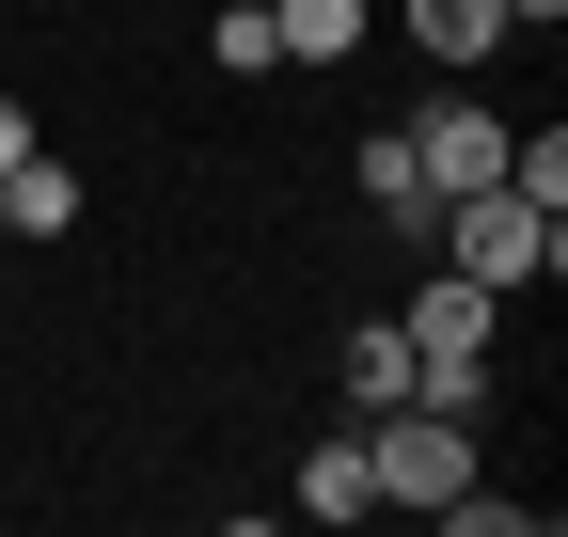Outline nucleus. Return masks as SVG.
<instances>
[{
  "label": "nucleus",
  "instance_id": "f257e3e1",
  "mask_svg": "<svg viewBox=\"0 0 568 537\" xmlns=\"http://www.w3.org/2000/svg\"><path fill=\"white\" fill-rule=\"evenodd\" d=\"M426 237H443V268H474L489 301H521V285H552V268H568V206H521L506 174H489V190H458Z\"/></svg>",
  "mask_w": 568,
  "mask_h": 537
},
{
  "label": "nucleus",
  "instance_id": "f03ea898",
  "mask_svg": "<svg viewBox=\"0 0 568 537\" xmlns=\"http://www.w3.org/2000/svg\"><path fill=\"white\" fill-rule=\"evenodd\" d=\"M364 475H379V506H443V490H474V427L458 412H426V395H395V412H364Z\"/></svg>",
  "mask_w": 568,
  "mask_h": 537
},
{
  "label": "nucleus",
  "instance_id": "7ed1b4c3",
  "mask_svg": "<svg viewBox=\"0 0 568 537\" xmlns=\"http://www.w3.org/2000/svg\"><path fill=\"white\" fill-rule=\"evenodd\" d=\"M410 174H426V206L489 190V174H506V111H426V126H410Z\"/></svg>",
  "mask_w": 568,
  "mask_h": 537
},
{
  "label": "nucleus",
  "instance_id": "20e7f679",
  "mask_svg": "<svg viewBox=\"0 0 568 537\" xmlns=\"http://www.w3.org/2000/svg\"><path fill=\"white\" fill-rule=\"evenodd\" d=\"M489 316H506V301H489L474 268H426V301H410L395 332H410V364H458V348H489Z\"/></svg>",
  "mask_w": 568,
  "mask_h": 537
},
{
  "label": "nucleus",
  "instance_id": "39448f33",
  "mask_svg": "<svg viewBox=\"0 0 568 537\" xmlns=\"http://www.w3.org/2000/svg\"><path fill=\"white\" fill-rule=\"evenodd\" d=\"M379 506V475H364V427H332L316 458H301V521H364Z\"/></svg>",
  "mask_w": 568,
  "mask_h": 537
},
{
  "label": "nucleus",
  "instance_id": "423d86ee",
  "mask_svg": "<svg viewBox=\"0 0 568 537\" xmlns=\"http://www.w3.org/2000/svg\"><path fill=\"white\" fill-rule=\"evenodd\" d=\"M410 48L426 63H489L506 48V0H410Z\"/></svg>",
  "mask_w": 568,
  "mask_h": 537
},
{
  "label": "nucleus",
  "instance_id": "0eeeda50",
  "mask_svg": "<svg viewBox=\"0 0 568 537\" xmlns=\"http://www.w3.org/2000/svg\"><path fill=\"white\" fill-rule=\"evenodd\" d=\"M268 32H284V63H347L364 48V0H268Z\"/></svg>",
  "mask_w": 568,
  "mask_h": 537
},
{
  "label": "nucleus",
  "instance_id": "6e6552de",
  "mask_svg": "<svg viewBox=\"0 0 568 537\" xmlns=\"http://www.w3.org/2000/svg\"><path fill=\"white\" fill-rule=\"evenodd\" d=\"M0 222H17V237H63V222H80V174H63V159H17V174H0Z\"/></svg>",
  "mask_w": 568,
  "mask_h": 537
},
{
  "label": "nucleus",
  "instance_id": "1a4fd4ad",
  "mask_svg": "<svg viewBox=\"0 0 568 537\" xmlns=\"http://www.w3.org/2000/svg\"><path fill=\"white\" fill-rule=\"evenodd\" d=\"M364 206H379V222H410V237L443 222V206H426V174H410V126H379V143H364Z\"/></svg>",
  "mask_w": 568,
  "mask_h": 537
},
{
  "label": "nucleus",
  "instance_id": "9d476101",
  "mask_svg": "<svg viewBox=\"0 0 568 537\" xmlns=\"http://www.w3.org/2000/svg\"><path fill=\"white\" fill-rule=\"evenodd\" d=\"M347 395H364V412H395V395H410V332H395V316L347 332Z\"/></svg>",
  "mask_w": 568,
  "mask_h": 537
},
{
  "label": "nucleus",
  "instance_id": "9b49d317",
  "mask_svg": "<svg viewBox=\"0 0 568 537\" xmlns=\"http://www.w3.org/2000/svg\"><path fill=\"white\" fill-rule=\"evenodd\" d=\"M506 190L521 206H568V126H506Z\"/></svg>",
  "mask_w": 568,
  "mask_h": 537
},
{
  "label": "nucleus",
  "instance_id": "f8f14e48",
  "mask_svg": "<svg viewBox=\"0 0 568 537\" xmlns=\"http://www.w3.org/2000/svg\"><path fill=\"white\" fill-rule=\"evenodd\" d=\"M410 395H426V412H458V427H489V348H458V364H410Z\"/></svg>",
  "mask_w": 568,
  "mask_h": 537
},
{
  "label": "nucleus",
  "instance_id": "ddd939ff",
  "mask_svg": "<svg viewBox=\"0 0 568 537\" xmlns=\"http://www.w3.org/2000/svg\"><path fill=\"white\" fill-rule=\"evenodd\" d=\"M205 48H222V80H268V63H284V32H268V0H237V17L205 32Z\"/></svg>",
  "mask_w": 568,
  "mask_h": 537
},
{
  "label": "nucleus",
  "instance_id": "4468645a",
  "mask_svg": "<svg viewBox=\"0 0 568 537\" xmlns=\"http://www.w3.org/2000/svg\"><path fill=\"white\" fill-rule=\"evenodd\" d=\"M17 159H32V111H17V95H0V174H17Z\"/></svg>",
  "mask_w": 568,
  "mask_h": 537
},
{
  "label": "nucleus",
  "instance_id": "2eb2a0df",
  "mask_svg": "<svg viewBox=\"0 0 568 537\" xmlns=\"http://www.w3.org/2000/svg\"><path fill=\"white\" fill-rule=\"evenodd\" d=\"M552 17H568V0H506V32H552Z\"/></svg>",
  "mask_w": 568,
  "mask_h": 537
},
{
  "label": "nucleus",
  "instance_id": "dca6fc26",
  "mask_svg": "<svg viewBox=\"0 0 568 537\" xmlns=\"http://www.w3.org/2000/svg\"><path fill=\"white\" fill-rule=\"evenodd\" d=\"M0 253H17V222H0Z\"/></svg>",
  "mask_w": 568,
  "mask_h": 537
}]
</instances>
